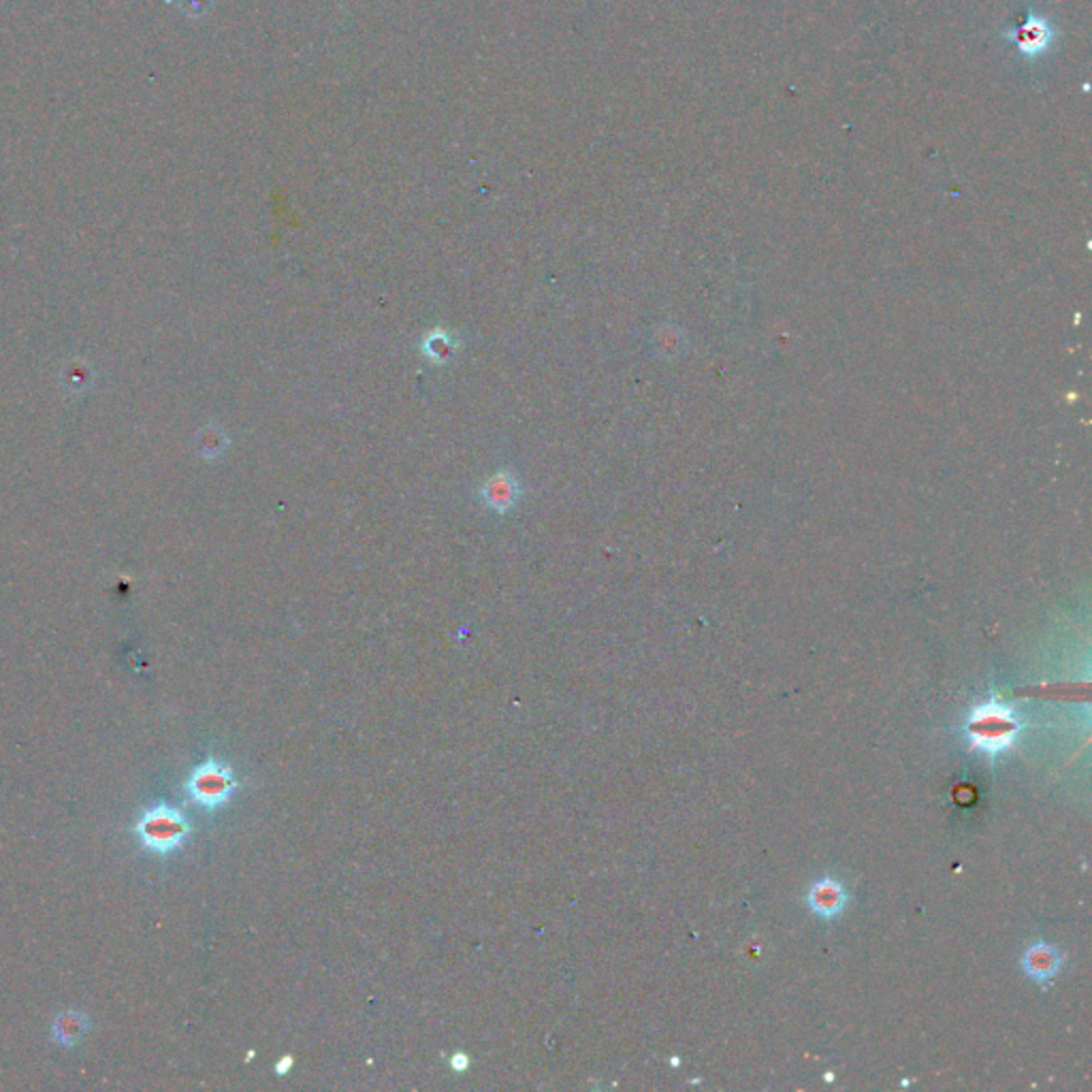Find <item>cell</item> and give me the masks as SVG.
Returning a JSON list of instances; mask_svg holds the SVG:
<instances>
[{
  "label": "cell",
  "instance_id": "1",
  "mask_svg": "<svg viewBox=\"0 0 1092 1092\" xmlns=\"http://www.w3.org/2000/svg\"><path fill=\"white\" fill-rule=\"evenodd\" d=\"M135 834L140 836L145 849L158 856H169L184 846L191 834V824L176 806L160 803L143 811L135 826Z\"/></svg>",
  "mask_w": 1092,
  "mask_h": 1092
},
{
  "label": "cell",
  "instance_id": "2",
  "mask_svg": "<svg viewBox=\"0 0 1092 1092\" xmlns=\"http://www.w3.org/2000/svg\"><path fill=\"white\" fill-rule=\"evenodd\" d=\"M239 783L227 764L218 760H207L196 766L186 781V792L194 805L203 809H220L237 792Z\"/></svg>",
  "mask_w": 1092,
  "mask_h": 1092
},
{
  "label": "cell",
  "instance_id": "3",
  "mask_svg": "<svg viewBox=\"0 0 1092 1092\" xmlns=\"http://www.w3.org/2000/svg\"><path fill=\"white\" fill-rule=\"evenodd\" d=\"M1018 724L1009 709L1001 704H984L973 712L969 722L971 745L984 749L988 753L1003 752L1016 737Z\"/></svg>",
  "mask_w": 1092,
  "mask_h": 1092
},
{
  "label": "cell",
  "instance_id": "4",
  "mask_svg": "<svg viewBox=\"0 0 1092 1092\" xmlns=\"http://www.w3.org/2000/svg\"><path fill=\"white\" fill-rule=\"evenodd\" d=\"M1007 39L1016 43L1018 52L1020 54L1039 56L1052 46L1054 33H1052V26L1047 24V20L1037 18V16H1029L1020 26H1016L1014 31L1007 34Z\"/></svg>",
  "mask_w": 1092,
  "mask_h": 1092
},
{
  "label": "cell",
  "instance_id": "5",
  "mask_svg": "<svg viewBox=\"0 0 1092 1092\" xmlns=\"http://www.w3.org/2000/svg\"><path fill=\"white\" fill-rule=\"evenodd\" d=\"M519 495H521L519 480H516L511 472H506V470L493 474L489 480H486V485L483 486L485 504L495 513L511 511V508L516 506V501H519Z\"/></svg>",
  "mask_w": 1092,
  "mask_h": 1092
},
{
  "label": "cell",
  "instance_id": "6",
  "mask_svg": "<svg viewBox=\"0 0 1092 1092\" xmlns=\"http://www.w3.org/2000/svg\"><path fill=\"white\" fill-rule=\"evenodd\" d=\"M1060 960H1062L1060 952L1057 948H1052V945H1045V943H1037V945H1032L1029 952H1026L1024 969L1032 979H1037V981H1041V984H1044V981L1052 979L1054 975L1059 973Z\"/></svg>",
  "mask_w": 1092,
  "mask_h": 1092
},
{
  "label": "cell",
  "instance_id": "7",
  "mask_svg": "<svg viewBox=\"0 0 1092 1092\" xmlns=\"http://www.w3.org/2000/svg\"><path fill=\"white\" fill-rule=\"evenodd\" d=\"M809 905L815 913L832 917L846 907V890L832 879L815 884L809 892Z\"/></svg>",
  "mask_w": 1092,
  "mask_h": 1092
},
{
  "label": "cell",
  "instance_id": "8",
  "mask_svg": "<svg viewBox=\"0 0 1092 1092\" xmlns=\"http://www.w3.org/2000/svg\"><path fill=\"white\" fill-rule=\"evenodd\" d=\"M88 1031H90V1020H88V1016L82 1014V1011H64V1014L56 1018L54 1026H52L54 1039L60 1045L79 1044V1041L84 1039V1035Z\"/></svg>",
  "mask_w": 1092,
  "mask_h": 1092
},
{
  "label": "cell",
  "instance_id": "9",
  "mask_svg": "<svg viewBox=\"0 0 1092 1092\" xmlns=\"http://www.w3.org/2000/svg\"><path fill=\"white\" fill-rule=\"evenodd\" d=\"M92 380H94L92 367L86 361L75 359L62 369V384H64V389L71 393V395H82V393H86L92 387Z\"/></svg>",
  "mask_w": 1092,
  "mask_h": 1092
},
{
  "label": "cell",
  "instance_id": "10",
  "mask_svg": "<svg viewBox=\"0 0 1092 1092\" xmlns=\"http://www.w3.org/2000/svg\"><path fill=\"white\" fill-rule=\"evenodd\" d=\"M227 435H224L222 429H218L216 425H207L206 429H201L199 435H196V450H199V455L203 459L220 457L224 450H227Z\"/></svg>",
  "mask_w": 1092,
  "mask_h": 1092
},
{
  "label": "cell",
  "instance_id": "11",
  "mask_svg": "<svg viewBox=\"0 0 1092 1092\" xmlns=\"http://www.w3.org/2000/svg\"><path fill=\"white\" fill-rule=\"evenodd\" d=\"M455 340L446 335L444 331H433L429 338L423 341V353L432 359L433 363H446L450 356L455 353Z\"/></svg>",
  "mask_w": 1092,
  "mask_h": 1092
},
{
  "label": "cell",
  "instance_id": "12",
  "mask_svg": "<svg viewBox=\"0 0 1092 1092\" xmlns=\"http://www.w3.org/2000/svg\"><path fill=\"white\" fill-rule=\"evenodd\" d=\"M450 1067H453V1072H459V1073L465 1072V1069L470 1067V1057H468V1054H463V1052L455 1054V1057L450 1059Z\"/></svg>",
  "mask_w": 1092,
  "mask_h": 1092
},
{
  "label": "cell",
  "instance_id": "13",
  "mask_svg": "<svg viewBox=\"0 0 1092 1092\" xmlns=\"http://www.w3.org/2000/svg\"><path fill=\"white\" fill-rule=\"evenodd\" d=\"M290 1067H293V1059L290 1057H284L278 1065H275V1073L278 1075H286L290 1072Z\"/></svg>",
  "mask_w": 1092,
  "mask_h": 1092
}]
</instances>
